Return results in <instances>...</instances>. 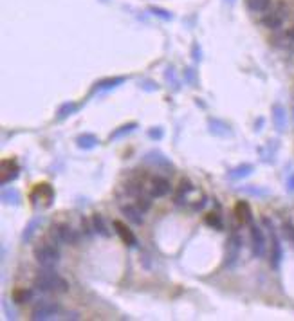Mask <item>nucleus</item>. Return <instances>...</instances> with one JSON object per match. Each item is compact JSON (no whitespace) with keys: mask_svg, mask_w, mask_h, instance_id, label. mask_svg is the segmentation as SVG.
Returning a JSON list of instances; mask_svg holds the SVG:
<instances>
[{"mask_svg":"<svg viewBox=\"0 0 294 321\" xmlns=\"http://www.w3.org/2000/svg\"><path fill=\"white\" fill-rule=\"evenodd\" d=\"M92 229H94L98 235H101V237H105V238L110 237V231L107 229V224H105L103 217H101L100 213L92 215Z\"/></svg>","mask_w":294,"mask_h":321,"instance_id":"obj_14","label":"nucleus"},{"mask_svg":"<svg viewBox=\"0 0 294 321\" xmlns=\"http://www.w3.org/2000/svg\"><path fill=\"white\" fill-rule=\"evenodd\" d=\"M234 215H237V218H239L242 224H253V211H251V206L246 202V200H240V202H237V206H234Z\"/></svg>","mask_w":294,"mask_h":321,"instance_id":"obj_11","label":"nucleus"},{"mask_svg":"<svg viewBox=\"0 0 294 321\" xmlns=\"http://www.w3.org/2000/svg\"><path fill=\"white\" fill-rule=\"evenodd\" d=\"M283 233H285V237L294 244V226L292 224H283Z\"/></svg>","mask_w":294,"mask_h":321,"instance_id":"obj_29","label":"nucleus"},{"mask_svg":"<svg viewBox=\"0 0 294 321\" xmlns=\"http://www.w3.org/2000/svg\"><path fill=\"white\" fill-rule=\"evenodd\" d=\"M190 191H193V184L190 183V181H186V179H183L181 181V188H179V195H177V202H179L181 198H183V195L186 197Z\"/></svg>","mask_w":294,"mask_h":321,"instance_id":"obj_27","label":"nucleus"},{"mask_svg":"<svg viewBox=\"0 0 294 321\" xmlns=\"http://www.w3.org/2000/svg\"><path fill=\"white\" fill-rule=\"evenodd\" d=\"M251 244H253V254L256 258H262L266 254V237L262 227L256 224H251Z\"/></svg>","mask_w":294,"mask_h":321,"instance_id":"obj_8","label":"nucleus"},{"mask_svg":"<svg viewBox=\"0 0 294 321\" xmlns=\"http://www.w3.org/2000/svg\"><path fill=\"white\" fill-rule=\"evenodd\" d=\"M251 171H253V166L251 164H244V166H239L237 170H233L229 173L231 179H239V177H246V175H249Z\"/></svg>","mask_w":294,"mask_h":321,"instance_id":"obj_26","label":"nucleus"},{"mask_svg":"<svg viewBox=\"0 0 294 321\" xmlns=\"http://www.w3.org/2000/svg\"><path fill=\"white\" fill-rule=\"evenodd\" d=\"M76 143H78V147H80V148H83V150H91V148H94L96 144L100 143V141H98V137H96V135L83 134V135H80V137L76 139Z\"/></svg>","mask_w":294,"mask_h":321,"instance_id":"obj_17","label":"nucleus"},{"mask_svg":"<svg viewBox=\"0 0 294 321\" xmlns=\"http://www.w3.org/2000/svg\"><path fill=\"white\" fill-rule=\"evenodd\" d=\"M148 135H150V137H157V139H159V137H163V132H161V130H157V132L150 130V132H148Z\"/></svg>","mask_w":294,"mask_h":321,"instance_id":"obj_31","label":"nucleus"},{"mask_svg":"<svg viewBox=\"0 0 294 321\" xmlns=\"http://www.w3.org/2000/svg\"><path fill=\"white\" fill-rule=\"evenodd\" d=\"M125 81V78H112V79H103L100 83H96V89H112L117 87Z\"/></svg>","mask_w":294,"mask_h":321,"instance_id":"obj_23","label":"nucleus"},{"mask_svg":"<svg viewBox=\"0 0 294 321\" xmlns=\"http://www.w3.org/2000/svg\"><path fill=\"white\" fill-rule=\"evenodd\" d=\"M273 118H274V125L278 128V132L285 130V108L282 105H274L273 107Z\"/></svg>","mask_w":294,"mask_h":321,"instance_id":"obj_15","label":"nucleus"},{"mask_svg":"<svg viewBox=\"0 0 294 321\" xmlns=\"http://www.w3.org/2000/svg\"><path fill=\"white\" fill-rule=\"evenodd\" d=\"M114 227H115V233L120 235L121 240H123L127 246L134 247L135 244H137V238H135V235L132 233V229H128V227L125 226L121 220H114Z\"/></svg>","mask_w":294,"mask_h":321,"instance_id":"obj_10","label":"nucleus"},{"mask_svg":"<svg viewBox=\"0 0 294 321\" xmlns=\"http://www.w3.org/2000/svg\"><path fill=\"white\" fill-rule=\"evenodd\" d=\"M121 213H123L132 224H135V226H141V224H143V211L137 206H123L121 208Z\"/></svg>","mask_w":294,"mask_h":321,"instance_id":"obj_13","label":"nucleus"},{"mask_svg":"<svg viewBox=\"0 0 294 321\" xmlns=\"http://www.w3.org/2000/svg\"><path fill=\"white\" fill-rule=\"evenodd\" d=\"M58 312H60V305H58V303H54V302H42L40 305H38L35 310H33L31 319L33 321L51 319V317L58 316Z\"/></svg>","mask_w":294,"mask_h":321,"instance_id":"obj_7","label":"nucleus"},{"mask_svg":"<svg viewBox=\"0 0 294 321\" xmlns=\"http://www.w3.org/2000/svg\"><path fill=\"white\" fill-rule=\"evenodd\" d=\"M35 193H38L40 197H45L51 202L52 200V197H54V191H52V188L49 186L47 183H42V184H36V188H35Z\"/></svg>","mask_w":294,"mask_h":321,"instance_id":"obj_19","label":"nucleus"},{"mask_svg":"<svg viewBox=\"0 0 294 321\" xmlns=\"http://www.w3.org/2000/svg\"><path fill=\"white\" fill-rule=\"evenodd\" d=\"M51 235L54 237L56 242L67 244V246H76V244L80 242V235L76 233L69 224H58V226H54Z\"/></svg>","mask_w":294,"mask_h":321,"instance_id":"obj_4","label":"nucleus"},{"mask_svg":"<svg viewBox=\"0 0 294 321\" xmlns=\"http://www.w3.org/2000/svg\"><path fill=\"white\" fill-rule=\"evenodd\" d=\"M76 103H64L60 107V110H58V119H65L67 115H71V114H74L76 112Z\"/></svg>","mask_w":294,"mask_h":321,"instance_id":"obj_24","label":"nucleus"},{"mask_svg":"<svg viewBox=\"0 0 294 321\" xmlns=\"http://www.w3.org/2000/svg\"><path fill=\"white\" fill-rule=\"evenodd\" d=\"M35 287L42 293H67L69 283L54 269H44L36 274Z\"/></svg>","mask_w":294,"mask_h":321,"instance_id":"obj_1","label":"nucleus"},{"mask_svg":"<svg viewBox=\"0 0 294 321\" xmlns=\"http://www.w3.org/2000/svg\"><path fill=\"white\" fill-rule=\"evenodd\" d=\"M170 183H168L166 179H163V177H155V179H152V188H150V193H152V197H155V198H159V197H164V195H168L170 193Z\"/></svg>","mask_w":294,"mask_h":321,"instance_id":"obj_9","label":"nucleus"},{"mask_svg":"<svg viewBox=\"0 0 294 321\" xmlns=\"http://www.w3.org/2000/svg\"><path fill=\"white\" fill-rule=\"evenodd\" d=\"M206 224H208V226H211V227H215V229H219V231L224 227L222 218H220V215H217V213L206 215Z\"/></svg>","mask_w":294,"mask_h":321,"instance_id":"obj_22","label":"nucleus"},{"mask_svg":"<svg viewBox=\"0 0 294 321\" xmlns=\"http://www.w3.org/2000/svg\"><path fill=\"white\" fill-rule=\"evenodd\" d=\"M262 222L266 224L267 229H269L271 242H273V251H271V266H273L274 269H278V267H280V260H282V244H280L278 237H276V233H274L273 222H271L269 218H262Z\"/></svg>","mask_w":294,"mask_h":321,"instance_id":"obj_6","label":"nucleus"},{"mask_svg":"<svg viewBox=\"0 0 294 321\" xmlns=\"http://www.w3.org/2000/svg\"><path fill=\"white\" fill-rule=\"evenodd\" d=\"M35 258L42 266V269H54L60 262V251L51 244H42V246L35 247Z\"/></svg>","mask_w":294,"mask_h":321,"instance_id":"obj_2","label":"nucleus"},{"mask_svg":"<svg viewBox=\"0 0 294 321\" xmlns=\"http://www.w3.org/2000/svg\"><path fill=\"white\" fill-rule=\"evenodd\" d=\"M135 128H137V123L123 125V127H121L120 130H115L114 134H110V139H117V137H121V135H125V134H130V132H134Z\"/></svg>","mask_w":294,"mask_h":321,"instance_id":"obj_25","label":"nucleus"},{"mask_svg":"<svg viewBox=\"0 0 294 321\" xmlns=\"http://www.w3.org/2000/svg\"><path fill=\"white\" fill-rule=\"evenodd\" d=\"M285 35H287V38H289L290 42H294V25H292V27L289 29V31L285 33Z\"/></svg>","mask_w":294,"mask_h":321,"instance_id":"obj_32","label":"nucleus"},{"mask_svg":"<svg viewBox=\"0 0 294 321\" xmlns=\"http://www.w3.org/2000/svg\"><path fill=\"white\" fill-rule=\"evenodd\" d=\"M40 222H42V218H33L31 222L27 224L24 235H22V240H24V242H29V240H31L33 235H35V231H36V227L40 226Z\"/></svg>","mask_w":294,"mask_h":321,"instance_id":"obj_18","label":"nucleus"},{"mask_svg":"<svg viewBox=\"0 0 294 321\" xmlns=\"http://www.w3.org/2000/svg\"><path fill=\"white\" fill-rule=\"evenodd\" d=\"M154 13H157L159 16H163V18H170V15H166V11H163V9H157V8H150Z\"/></svg>","mask_w":294,"mask_h":321,"instance_id":"obj_30","label":"nucleus"},{"mask_svg":"<svg viewBox=\"0 0 294 321\" xmlns=\"http://www.w3.org/2000/svg\"><path fill=\"white\" fill-rule=\"evenodd\" d=\"M2 200H4L6 204H18L20 202V193L16 190H6L4 193H2Z\"/></svg>","mask_w":294,"mask_h":321,"instance_id":"obj_21","label":"nucleus"},{"mask_svg":"<svg viewBox=\"0 0 294 321\" xmlns=\"http://www.w3.org/2000/svg\"><path fill=\"white\" fill-rule=\"evenodd\" d=\"M240 249H242V238L239 233H231V237L226 240V254H224V266L233 267L239 262Z\"/></svg>","mask_w":294,"mask_h":321,"instance_id":"obj_3","label":"nucleus"},{"mask_svg":"<svg viewBox=\"0 0 294 321\" xmlns=\"http://www.w3.org/2000/svg\"><path fill=\"white\" fill-rule=\"evenodd\" d=\"M287 18V8L285 4H278V8L274 9V11L267 13L266 16L262 18V25L267 29H273V31H276V29L282 27L283 20Z\"/></svg>","mask_w":294,"mask_h":321,"instance_id":"obj_5","label":"nucleus"},{"mask_svg":"<svg viewBox=\"0 0 294 321\" xmlns=\"http://www.w3.org/2000/svg\"><path fill=\"white\" fill-rule=\"evenodd\" d=\"M246 6L251 13H266L271 8V0H246Z\"/></svg>","mask_w":294,"mask_h":321,"instance_id":"obj_16","label":"nucleus"},{"mask_svg":"<svg viewBox=\"0 0 294 321\" xmlns=\"http://www.w3.org/2000/svg\"><path fill=\"white\" fill-rule=\"evenodd\" d=\"M150 206H152V200L148 197H144V195H139V197H137V208H139L143 213L150 210Z\"/></svg>","mask_w":294,"mask_h":321,"instance_id":"obj_28","label":"nucleus"},{"mask_svg":"<svg viewBox=\"0 0 294 321\" xmlns=\"http://www.w3.org/2000/svg\"><path fill=\"white\" fill-rule=\"evenodd\" d=\"M33 298V293L27 289H16L15 293H13V300H15L16 303H25L29 302Z\"/></svg>","mask_w":294,"mask_h":321,"instance_id":"obj_20","label":"nucleus"},{"mask_svg":"<svg viewBox=\"0 0 294 321\" xmlns=\"http://www.w3.org/2000/svg\"><path fill=\"white\" fill-rule=\"evenodd\" d=\"M16 177H18V166L13 161H4L2 163V184H9Z\"/></svg>","mask_w":294,"mask_h":321,"instance_id":"obj_12","label":"nucleus"}]
</instances>
